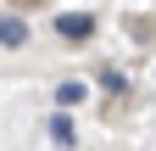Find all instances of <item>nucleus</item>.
<instances>
[{"label":"nucleus","mask_w":156,"mask_h":151,"mask_svg":"<svg viewBox=\"0 0 156 151\" xmlns=\"http://www.w3.org/2000/svg\"><path fill=\"white\" fill-rule=\"evenodd\" d=\"M23 39H28V23H23V17H0V45H11V50H17Z\"/></svg>","instance_id":"2"},{"label":"nucleus","mask_w":156,"mask_h":151,"mask_svg":"<svg viewBox=\"0 0 156 151\" xmlns=\"http://www.w3.org/2000/svg\"><path fill=\"white\" fill-rule=\"evenodd\" d=\"M50 140H56V145H73V123H67V112H56V118H50Z\"/></svg>","instance_id":"3"},{"label":"nucleus","mask_w":156,"mask_h":151,"mask_svg":"<svg viewBox=\"0 0 156 151\" xmlns=\"http://www.w3.org/2000/svg\"><path fill=\"white\" fill-rule=\"evenodd\" d=\"M17 6H34V0H17Z\"/></svg>","instance_id":"5"},{"label":"nucleus","mask_w":156,"mask_h":151,"mask_svg":"<svg viewBox=\"0 0 156 151\" xmlns=\"http://www.w3.org/2000/svg\"><path fill=\"white\" fill-rule=\"evenodd\" d=\"M56 34H62L67 45H84L89 34H95V17L89 11H62V17H56Z\"/></svg>","instance_id":"1"},{"label":"nucleus","mask_w":156,"mask_h":151,"mask_svg":"<svg viewBox=\"0 0 156 151\" xmlns=\"http://www.w3.org/2000/svg\"><path fill=\"white\" fill-rule=\"evenodd\" d=\"M56 101H62V106H78V101H84V84H78V79H67L62 90H56Z\"/></svg>","instance_id":"4"}]
</instances>
